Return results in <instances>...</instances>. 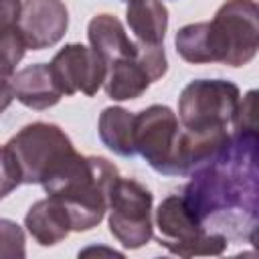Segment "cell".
<instances>
[{
	"label": "cell",
	"mask_w": 259,
	"mask_h": 259,
	"mask_svg": "<svg viewBox=\"0 0 259 259\" xmlns=\"http://www.w3.org/2000/svg\"><path fill=\"white\" fill-rule=\"evenodd\" d=\"M257 136L231 134V146L212 164L192 172L182 200L212 233L255 241L257 231Z\"/></svg>",
	"instance_id": "1"
},
{
	"label": "cell",
	"mask_w": 259,
	"mask_h": 259,
	"mask_svg": "<svg viewBox=\"0 0 259 259\" xmlns=\"http://www.w3.org/2000/svg\"><path fill=\"white\" fill-rule=\"evenodd\" d=\"M12 93L14 97L36 111L57 105L63 97L61 89L55 83V77L45 63L28 65L12 75Z\"/></svg>",
	"instance_id": "12"
},
{
	"label": "cell",
	"mask_w": 259,
	"mask_h": 259,
	"mask_svg": "<svg viewBox=\"0 0 259 259\" xmlns=\"http://www.w3.org/2000/svg\"><path fill=\"white\" fill-rule=\"evenodd\" d=\"M160 245L178 257H217L223 255L229 239L221 233L206 231L190 212L180 194L164 198L156 210Z\"/></svg>",
	"instance_id": "5"
},
{
	"label": "cell",
	"mask_w": 259,
	"mask_h": 259,
	"mask_svg": "<svg viewBox=\"0 0 259 259\" xmlns=\"http://www.w3.org/2000/svg\"><path fill=\"white\" fill-rule=\"evenodd\" d=\"M127 26L140 45H162L168 30V8L162 0H127Z\"/></svg>",
	"instance_id": "15"
},
{
	"label": "cell",
	"mask_w": 259,
	"mask_h": 259,
	"mask_svg": "<svg viewBox=\"0 0 259 259\" xmlns=\"http://www.w3.org/2000/svg\"><path fill=\"white\" fill-rule=\"evenodd\" d=\"M24 227L32 235V239L42 247H53L61 243L73 231L69 212L53 196L36 200L28 208L24 217Z\"/></svg>",
	"instance_id": "14"
},
{
	"label": "cell",
	"mask_w": 259,
	"mask_h": 259,
	"mask_svg": "<svg viewBox=\"0 0 259 259\" xmlns=\"http://www.w3.org/2000/svg\"><path fill=\"white\" fill-rule=\"evenodd\" d=\"M24 249V231L10 219H0V259H22Z\"/></svg>",
	"instance_id": "20"
},
{
	"label": "cell",
	"mask_w": 259,
	"mask_h": 259,
	"mask_svg": "<svg viewBox=\"0 0 259 259\" xmlns=\"http://www.w3.org/2000/svg\"><path fill=\"white\" fill-rule=\"evenodd\" d=\"M69 26V12L63 0H24L18 30L26 49L42 51L57 45Z\"/></svg>",
	"instance_id": "11"
},
{
	"label": "cell",
	"mask_w": 259,
	"mask_h": 259,
	"mask_svg": "<svg viewBox=\"0 0 259 259\" xmlns=\"http://www.w3.org/2000/svg\"><path fill=\"white\" fill-rule=\"evenodd\" d=\"M87 36L91 49L101 55V59L109 65L121 59H132L138 55V45L130 40L123 24L113 14H97L89 20Z\"/></svg>",
	"instance_id": "13"
},
{
	"label": "cell",
	"mask_w": 259,
	"mask_h": 259,
	"mask_svg": "<svg viewBox=\"0 0 259 259\" xmlns=\"http://www.w3.org/2000/svg\"><path fill=\"white\" fill-rule=\"evenodd\" d=\"M49 69L63 95H73L77 91L95 95L107 77V63L101 55L81 42L65 45L53 57Z\"/></svg>",
	"instance_id": "10"
},
{
	"label": "cell",
	"mask_w": 259,
	"mask_h": 259,
	"mask_svg": "<svg viewBox=\"0 0 259 259\" xmlns=\"http://www.w3.org/2000/svg\"><path fill=\"white\" fill-rule=\"evenodd\" d=\"M231 134L257 136V91H249L243 101H239L231 121Z\"/></svg>",
	"instance_id": "19"
},
{
	"label": "cell",
	"mask_w": 259,
	"mask_h": 259,
	"mask_svg": "<svg viewBox=\"0 0 259 259\" xmlns=\"http://www.w3.org/2000/svg\"><path fill=\"white\" fill-rule=\"evenodd\" d=\"M22 0H0V36L18 26Z\"/></svg>",
	"instance_id": "22"
},
{
	"label": "cell",
	"mask_w": 259,
	"mask_h": 259,
	"mask_svg": "<svg viewBox=\"0 0 259 259\" xmlns=\"http://www.w3.org/2000/svg\"><path fill=\"white\" fill-rule=\"evenodd\" d=\"M6 148L12 152L22 184H42L77 150L69 136L55 123L34 121L14 134Z\"/></svg>",
	"instance_id": "4"
},
{
	"label": "cell",
	"mask_w": 259,
	"mask_h": 259,
	"mask_svg": "<svg viewBox=\"0 0 259 259\" xmlns=\"http://www.w3.org/2000/svg\"><path fill=\"white\" fill-rule=\"evenodd\" d=\"M152 192L134 178H117L109 194V231L125 249L144 247L152 235Z\"/></svg>",
	"instance_id": "7"
},
{
	"label": "cell",
	"mask_w": 259,
	"mask_h": 259,
	"mask_svg": "<svg viewBox=\"0 0 259 259\" xmlns=\"http://www.w3.org/2000/svg\"><path fill=\"white\" fill-rule=\"evenodd\" d=\"M210 63L247 65L259 49V10L255 0H227L206 22Z\"/></svg>",
	"instance_id": "3"
},
{
	"label": "cell",
	"mask_w": 259,
	"mask_h": 259,
	"mask_svg": "<svg viewBox=\"0 0 259 259\" xmlns=\"http://www.w3.org/2000/svg\"><path fill=\"white\" fill-rule=\"evenodd\" d=\"M180 123L168 105H150L136 115L134 146L156 172L176 176Z\"/></svg>",
	"instance_id": "8"
},
{
	"label": "cell",
	"mask_w": 259,
	"mask_h": 259,
	"mask_svg": "<svg viewBox=\"0 0 259 259\" xmlns=\"http://www.w3.org/2000/svg\"><path fill=\"white\" fill-rule=\"evenodd\" d=\"M168 71V61L162 45H138V55L107 65L105 93L115 101L140 97L154 81Z\"/></svg>",
	"instance_id": "9"
},
{
	"label": "cell",
	"mask_w": 259,
	"mask_h": 259,
	"mask_svg": "<svg viewBox=\"0 0 259 259\" xmlns=\"http://www.w3.org/2000/svg\"><path fill=\"white\" fill-rule=\"evenodd\" d=\"M18 184H22L18 164L12 152L6 146H0V198L10 194Z\"/></svg>",
	"instance_id": "21"
},
{
	"label": "cell",
	"mask_w": 259,
	"mask_h": 259,
	"mask_svg": "<svg viewBox=\"0 0 259 259\" xmlns=\"http://www.w3.org/2000/svg\"><path fill=\"white\" fill-rule=\"evenodd\" d=\"M117 178L119 170L109 160L75 152L42 182V188L65 206L73 231H89L103 221Z\"/></svg>",
	"instance_id": "2"
},
{
	"label": "cell",
	"mask_w": 259,
	"mask_h": 259,
	"mask_svg": "<svg viewBox=\"0 0 259 259\" xmlns=\"http://www.w3.org/2000/svg\"><path fill=\"white\" fill-rule=\"evenodd\" d=\"M241 101V91L225 79H198L188 83L178 97V119L184 130L202 132L231 127Z\"/></svg>",
	"instance_id": "6"
},
{
	"label": "cell",
	"mask_w": 259,
	"mask_h": 259,
	"mask_svg": "<svg viewBox=\"0 0 259 259\" xmlns=\"http://www.w3.org/2000/svg\"><path fill=\"white\" fill-rule=\"evenodd\" d=\"M26 45L20 36L18 26L0 36V113L8 109L14 99L12 93V75L16 73V65L24 57Z\"/></svg>",
	"instance_id": "17"
},
{
	"label": "cell",
	"mask_w": 259,
	"mask_h": 259,
	"mask_svg": "<svg viewBox=\"0 0 259 259\" xmlns=\"http://www.w3.org/2000/svg\"><path fill=\"white\" fill-rule=\"evenodd\" d=\"M206 22H194L186 24L176 32L174 45L178 55L192 65H204L210 63V49H208V36H206Z\"/></svg>",
	"instance_id": "18"
},
{
	"label": "cell",
	"mask_w": 259,
	"mask_h": 259,
	"mask_svg": "<svg viewBox=\"0 0 259 259\" xmlns=\"http://www.w3.org/2000/svg\"><path fill=\"white\" fill-rule=\"evenodd\" d=\"M134 121L136 115L123 107H105L97 121V132L101 142L117 156H134Z\"/></svg>",
	"instance_id": "16"
},
{
	"label": "cell",
	"mask_w": 259,
	"mask_h": 259,
	"mask_svg": "<svg viewBox=\"0 0 259 259\" xmlns=\"http://www.w3.org/2000/svg\"><path fill=\"white\" fill-rule=\"evenodd\" d=\"M125 2H127V0H125Z\"/></svg>",
	"instance_id": "23"
}]
</instances>
